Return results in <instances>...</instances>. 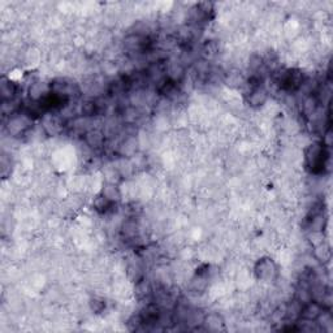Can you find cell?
<instances>
[{"label": "cell", "mask_w": 333, "mask_h": 333, "mask_svg": "<svg viewBox=\"0 0 333 333\" xmlns=\"http://www.w3.org/2000/svg\"><path fill=\"white\" fill-rule=\"evenodd\" d=\"M83 116H98L105 112V105L98 100H87L81 107Z\"/></svg>", "instance_id": "obj_7"}, {"label": "cell", "mask_w": 333, "mask_h": 333, "mask_svg": "<svg viewBox=\"0 0 333 333\" xmlns=\"http://www.w3.org/2000/svg\"><path fill=\"white\" fill-rule=\"evenodd\" d=\"M0 91H2V98L3 100H12L15 98L16 93H17V85L15 82H12L11 80H7L3 78L2 80V87H0Z\"/></svg>", "instance_id": "obj_8"}, {"label": "cell", "mask_w": 333, "mask_h": 333, "mask_svg": "<svg viewBox=\"0 0 333 333\" xmlns=\"http://www.w3.org/2000/svg\"><path fill=\"white\" fill-rule=\"evenodd\" d=\"M29 116L26 115H22V116H16V118H12L8 123V132L15 134V136H19V134H22L25 130L29 128Z\"/></svg>", "instance_id": "obj_3"}, {"label": "cell", "mask_w": 333, "mask_h": 333, "mask_svg": "<svg viewBox=\"0 0 333 333\" xmlns=\"http://www.w3.org/2000/svg\"><path fill=\"white\" fill-rule=\"evenodd\" d=\"M329 160V152L325 145L314 143L306 150V164L314 173H321Z\"/></svg>", "instance_id": "obj_1"}, {"label": "cell", "mask_w": 333, "mask_h": 333, "mask_svg": "<svg viewBox=\"0 0 333 333\" xmlns=\"http://www.w3.org/2000/svg\"><path fill=\"white\" fill-rule=\"evenodd\" d=\"M203 324L208 330H223L224 329V323L219 315L212 314L203 318Z\"/></svg>", "instance_id": "obj_9"}, {"label": "cell", "mask_w": 333, "mask_h": 333, "mask_svg": "<svg viewBox=\"0 0 333 333\" xmlns=\"http://www.w3.org/2000/svg\"><path fill=\"white\" fill-rule=\"evenodd\" d=\"M102 193L105 195V197L109 198V199L114 202H118L119 198H120V193H119L118 188L115 185H107L104 189H103Z\"/></svg>", "instance_id": "obj_10"}, {"label": "cell", "mask_w": 333, "mask_h": 333, "mask_svg": "<svg viewBox=\"0 0 333 333\" xmlns=\"http://www.w3.org/2000/svg\"><path fill=\"white\" fill-rule=\"evenodd\" d=\"M303 74L298 69L283 71L278 77L279 86L285 91H296L303 85Z\"/></svg>", "instance_id": "obj_2"}, {"label": "cell", "mask_w": 333, "mask_h": 333, "mask_svg": "<svg viewBox=\"0 0 333 333\" xmlns=\"http://www.w3.org/2000/svg\"><path fill=\"white\" fill-rule=\"evenodd\" d=\"M274 273H276V265H274V263L271 259H262L256 264V274H258V278L269 280V279L273 278Z\"/></svg>", "instance_id": "obj_4"}, {"label": "cell", "mask_w": 333, "mask_h": 333, "mask_svg": "<svg viewBox=\"0 0 333 333\" xmlns=\"http://www.w3.org/2000/svg\"><path fill=\"white\" fill-rule=\"evenodd\" d=\"M267 99H268L267 90L263 86H259L255 87V89H251L247 100H249V104L251 105V107H260V105H263L267 102Z\"/></svg>", "instance_id": "obj_5"}, {"label": "cell", "mask_w": 333, "mask_h": 333, "mask_svg": "<svg viewBox=\"0 0 333 333\" xmlns=\"http://www.w3.org/2000/svg\"><path fill=\"white\" fill-rule=\"evenodd\" d=\"M115 206H116V202L111 201V199L105 197L103 193H100V194L95 198V201H94V208H95V211L99 213H103V215L114 211Z\"/></svg>", "instance_id": "obj_6"}, {"label": "cell", "mask_w": 333, "mask_h": 333, "mask_svg": "<svg viewBox=\"0 0 333 333\" xmlns=\"http://www.w3.org/2000/svg\"><path fill=\"white\" fill-rule=\"evenodd\" d=\"M87 141H89L90 145L94 146V147H99V146L103 143V137L102 134H99V133H91L89 138H87Z\"/></svg>", "instance_id": "obj_11"}]
</instances>
